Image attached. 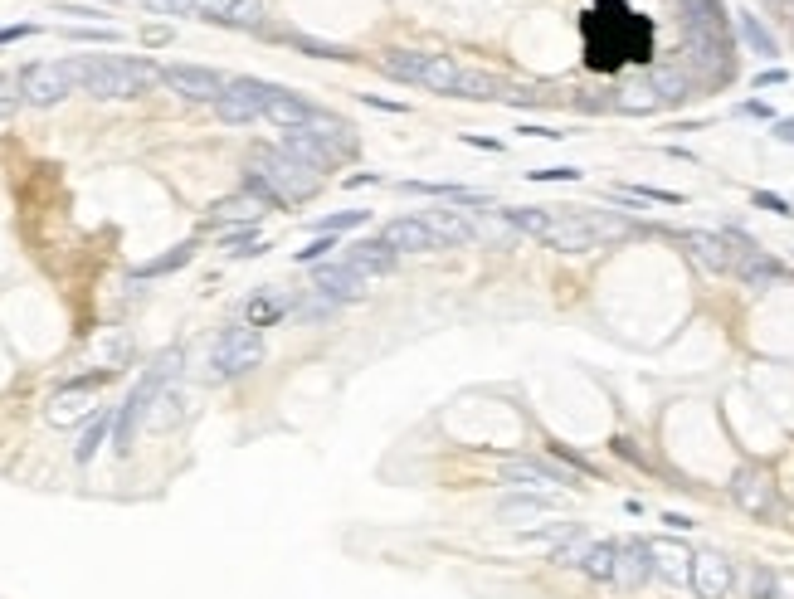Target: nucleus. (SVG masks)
Listing matches in <instances>:
<instances>
[{
  "label": "nucleus",
  "mask_w": 794,
  "mask_h": 599,
  "mask_svg": "<svg viewBox=\"0 0 794 599\" xmlns=\"http://www.w3.org/2000/svg\"><path fill=\"white\" fill-rule=\"evenodd\" d=\"M648 556H653V575H663L673 590H692V556H697V551H687L673 536H653V541H648Z\"/></svg>",
  "instance_id": "nucleus-15"
},
{
  "label": "nucleus",
  "mask_w": 794,
  "mask_h": 599,
  "mask_svg": "<svg viewBox=\"0 0 794 599\" xmlns=\"http://www.w3.org/2000/svg\"><path fill=\"white\" fill-rule=\"evenodd\" d=\"M152 405H156V410H147V424H152V429H171V424L181 419V395H176L171 385H166V390L156 395Z\"/></svg>",
  "instance_id": "nucleus-32"
},
{
  "label": "nucleus",
  "mask_w": 794,
  "mask_h": 599,
  "mask_svg": "<svg viewBox=\"0 0 794 599\" xmlns=\"http://www.w3.org/2000/svg\"><path fill=\"white\" fill-rule=\"evenodd\" d=\"M195 15L210 25H234V30H254L264 20V0H195Z\"/></svg>",
  "instance_id": "nucleus-17"
},
{
  "label": "nucleus",
  "mask_w": 794,
  "mask_h": 599,
  "mask_svg": "<svg viewBox=\"0 0 794 599\" xmlns=\"http://www.w3.org/2000/svg\"><path fill=\"white\" fill-rule=\"evenodd\" d=\"M152 15H195V0H142Z\"/></svg>",
  "instance_id": "nucleus-39"
},
{
  "label": "nucleus",
  "mask_w": 794,
  "mask_h": 599,
  "mask_svg": "<svg viewBox=\"0 0 794 599\" xmlns=\"http://www.w3.org/2000/svg\"><path fill=\"white\" fill-rule=\"evenodd\" d=\"M69 93H83V59H44L25 69V103L30 108H54Z\"/></svg>",
  "instance_id": "nucleus-7"
},
{
  "label": "nucleus",
  "mask_w": 794,
  "mask_h": 599,
  "mask_svg": "<svg viewBox=\"0 0 794 599\" xmlns=\"http://www.w3.org/2000/svg\"><path fill=\"white\" fill-rule=\"evenodd\" d=\"M152 83H161V69L152 59H117V54L83 59V93L88 98H142Z\"/></svg>",
  "instance_id": "nucleus-3"
},
{
  "label": "nucleus",
  "mask_w": 794,
  "mask_h": 599,
  "mask_svg": "<svg viewBox=\"0 0 794 599\" xmlns=\"http://www.w3.org/2000/svg\"><path fill=\"white\" fill-rule=\"evenodd\" d=\"M161 83L190 103H220L229 78H220L215 69H200V64H171V69H161Z\"/></svg>",
  "instance_id": "nucleus-11"
},
{
  "label": "nucleus",
  "mask_w": 794,
  "mask_h": 599,
  "mask_svg": "<svg viewBox=\"0 0 794 599\" xmlns=\"http://www.w3.org/2000/svg\"><path fill=\"white\" fill-rule=\"evenodd\" d=\"M736 590V565L721 551H697L692 556V595L697 599H731Z\"/></svg>",
  "instance_id": "nucleus-12"
},
{
  "label": "nucleus",
  "mask_w": 794,
  "mask_h": 599,
  "mask_svg": "<svg viewBox=\"0 0 794 599\" xmlns=\"http://www.w3.org/2000/svg\"><path fill=\"white\" fill-rule=\"evenodd\" d=\"M278 147L288 151L298 166H307V171H317V176H327L332 166H337V156H332V147L322 142V137H312V132H283V142Z\"/></svg>",
  "instance_id": "nucleus-20"
},
{
  "label": "nucleus",
  "mask_w": 794,
  "mask_h": 599,
  "mask_svg": "<svg viewBox=\"0 0 794 599\" xmlns=\"http://www.w3.org/2000/svg\"><path fill=\"white\" fill-rule=\"evenodd\" d=\"M268 98H273V83H264V78H229L215 113L225 122H259Z\"/></svg>",
  "instance_id": "nucleus-10"
},
{
  "label": "nucleus",
  "mask_w": 794,
  "mask_h": 599,
  "mask_svg": "<svg viewBox=\"0 0 794 599\" xmlns=\"http://www.w3.org/2000/svg\"><path fill=\"white\" fill-rule=\"evenodd\" d=\"M468 147H478V151H502L497 142H488V137H468Z\"/></svg>",
  "instance_id": "nucleus-49"
},
{
  "label": "nucleus",
  "mask_w": 794,
  "mask_h": 599,
  "mask_svg": "<svg viewBox=\"0 0 794 599\" xmlns=\"http://www.w3.org/2000/svg\"><path fill=\"white\" fill-rule=\"evenodd\" d=\"M195 259V244H176L171 254H161V259H147L137 268V278H161V273H176V268H186Z\"/></svg>",
  "instance_id": "nucleus-30"
},
{
  "label": "nucleus",
  "mask_w": 794,
  "mask_h": 599,
  "mask_svg": "<svg viewBox=\"0 0 794 599\" xmlns=\"http://www.w3.org/2000/svg\"><path fill=\"white\" fill-rule=\"evenodd\" d=\"M531 181H580L575 166H551V171H527Z\"/></svg>",
  "instance_id": "nucleus-41"
},
{
  "label": "nucleus",
  "mask_w": 794,
  "mask_h": 599,
  "mask_svg": "<svg viewBox=\"0 0 794 599\" xmlns=\"http://www.w3.org/2000/svg\"><path fill=\"white\" fill-rule=\"evenodd\" d=\"M25 103V74H0V122L20 113Z\"/></svg>",
  "instance_id": "nucleus-33"
},
{
  "label": "nucleus",
  "mask_w": 794,
  "mask_h": 599,
  "mask_svg": "<svg viewBox=\"0 0 794 599\" xmlns=\"http://www.w3.org/2000/svg\"><path fill=\"white\" fill-rule=\"evenodd\" d=\"M785 69H765V74H756V88H775V83H785Z\"/></svg>",
  "instance_id": "nucleus-44"
},
{
  "label": "nucleus",
  "mask_w": 794,
  "mask_h": 599,
  "mask_svg": "<svg viewBox=\"0 0 794 599\" xmlns=\"http://www.w3.org/2000/svg\"><path fill=\"white\" fill-rule=\"evenodd\" d=\"M380 69L400 83H415L424 93H458L463 83V64L454 54H410V49H395L380 59Z\"/></svg>",
  "instance_id": "nucleus-5"
},
{
  "label": "nucleus",
  "mask_w": 794,
  "mask_h": 599,
  "mask_svg": "<svg viewBox=\"0 0 794 599\" xmlns=\"http://www.w3.org/2000/svg\"><path fill=\"white\" fill-rule=\"evenodd\" d=\"M346 263H351V268H361L366 278H376V273H390V268H395V254H390L380 239H361V244H351V249H346Z\"/></svg>",
  "instance_id": "nucleus-24"
},
{
  "label": "nucleus",
  "mask_w": 794,
  "mask_h": 599,
  "mask_svg": "<svg viewBox=\"0 0 794 599\" xmlns=\"http://www.w3.org/2000/svg\"><path fill=\"white\" fill-rule=\"evenodd\" d=\"M580 35H585V64L600 69V74L619 69V64H648L653 69V25L629 0H595Z\"/></svg>",
  "instance_id": "nucleus-1"
},
{
  "label": "nucleus",
  "mask_w": 794,
  "mask_h": 599,
  "mask_svg": "<svg viewBox=\"0 0 794 599\" xmlns=\"http://www.w3.org/2000/svg\"><path fill=\"white\" fill-rule=\"evenodd\" d=\"M678 244H687V254L702 263V268H712V273H731V268H736V249H731L726 234H712V229H682Z\"/></svg>",
  "instance_id": "nucleus-16"
},
{
  "label": "nucleus",
  "mask_w": 794,
  "mask_h": 599,
  "mask_svg": "<svg viewBox=\"0 0 794 599\" xmlns=\"http://www.w3.org/2000/svg\"><path fill=\"white\" fill-rule=\"evenodd\" d=\"M366 273L361 268H351V263L341 259L332 263V268H317V293L327 302H356V298H366Z\"/></svg>",
  "instance_id": "nucleus-18"
},
{
  "label": "nucleus",
  "mask_w": 794,
  "mask_h": 599,
  "mask_svg": "<svg viewBox=\"0 0 794 599\" xmlns=\"http://www.w3.org/2000/svg\"><path fill=\"white\" fill-rule=\"evenodd\" d=\"M293 307H298V302L288 298V293H278V288H264V293H254V298L244 302V322L264 332V327H273V322H283V317H288Z\"/></svg>",
  "instance_id": "nucleus-23"
},
{
  "label": "nucleus",
  "mask_w": 794,
  "mask_h": 599,
  "mask_svg": "<svg viewBox=\"0 0 794 599\" xmlns=\"http://www.w3.org/2000/svg\"><path fill=\"white\" fill-rule=\"evenodd\" d=\"M585 551H590V536H585V531H575V536H566V541L551 551V561H556V565H575V570H580V565H585Z\"/></svg>",
  "instance_id": "nucleus-34"
},
{
  "label": "nucleus",
  "mask_w": 794,
  "mask_h": 599,
  "mask_svg": "<svg viewBox=\"0 0 794 599\" xmlns=\"http://www.w3.org/2000/svg\"><path fill=\"white\" fill-rule=\"evenodd\" d=\"M663 522L673 526V531H687V526H692V517H682V512H663Z\"/></svg>",
  "instance_id": "nucleus-48"
},
{
  "label": "nucleus",
  "mask_w": 794,
  "mask_h": 599,
  "mask_svg": "<svg viewBox=\"0 0 794 599\" xmlns=\"http://www.w3.org/2000/svg\"><path fill=\"white\" fill-rule=\"evenodd\" d=\"M653 580V556L643 536L614 541V590H643Z\"/></svg>",
  "instance_id": "nucleus-13"
},
{
  "label": "nucleus",
  "mask_w": 794,
  "mask_h": 599,
  "mask_svg": "<svg viewBox=\"0 0 794 599\" xmlns=\"http://www.w3.org/2000/svg\"><path fill=\"white\" fill-rule=\"evenodd\" d=\"M264 117L273 127H283V132H307V122L317 117V108L298 98V93H288V88H273V98L264 103Z\"/></svg>",
  "instance_id": "nucleus-19"
},
{
  "label": "nucleus",
  "mask_w": 794,
  "mask_h": 599,
  "mask_svg": "<svg viewBox=\"0 0 794 599\" xmlns=\"http://www.w3.org/2000/svg\"><path fill=\"white\" fill-rule=\"evenodd\" d=\"M244 171H249L244 186L259 190L273 210H278V205H303V200H312V195L322 190V176L298 166L283 147H254L249 161H244Z\"/></svg>",
  "instance_id": "nucleus-2"
},
{
  "label": "nucleus",
  "mask_w": 794,
  "mask_h": 599,
  "mask_svg": "<svg viewBox=\"0 0 794 599\" xmlns=\"http://www.w3.org/2000/svg\"><path fill=\"white\" fill-rule=\"evenodd\" d=\"M541 512H561V497L556 492H517V497H507L502 502V517L507 522H517V517H541Z\"/></svg>",
  "instance_id": "nucleus-26"
},
{
  "label": "nucleus",
  "mask_w": 794,
  "mask_h": 599,
  "mask_svg": "<svg viewBox=\"0 0 794 599\" xmlns=\"http://www.w3.org/2000/svg\"><path fill=\"white\" fill-rule=\"evenodd\" d=\"M419 220L444 239V249H454V244H468V239H473V225H468L458 210H424Z\"/></svg>",
  "instance_id": "nucleus-25"
},
{
  "label": "nucleus",
  "mask_w": 794,
  "mask_h": 599,
  "mask_svg": "<svg viewBox=\"0 0 794 599\" xmlns=\"http://www.w3.org/2000/svg\"><path fill=\"white\" fill-rule=\"evenodd\" d=\"M770 599H794V570H775V595Z\"/></svg>",
  "instance_id": "nucleus-42"
},
{
  "label": "nucleus",
  "mask_w": 794,
  "mask_h": 599,
  "mask_svg": "<svg viewBox=\"0 0 794 599\" xmlns=\"http://www.w3.org/2000/svg\"><path fill=\"white\" fill-rule=\"evenodd\" d=\"M775 142L794 147V117H780V122H775Z\"/></svg>",
  "instance_id": "nucleus-43"
},
{
  "label": "nucleus",
  "mask_w": 794,
  "mask_h": 599,
  "mask_svg": "<svg viewBox=\"0 0 794 599\" xmlns=\"http://www.w3.org/2000/svg\"><path fill=\"white\" fill-rule=\"evenodd\" d=\"M731 502H736L746 517H775V512H780V487L770 478V468L741 463L736 478H731Z\"/></svg>",
  "instance_id": "nucleus-8"
},
{
  "label": "nucleus",
  "mask_w": 794,
  "mask_h": 599,
  "mask_svg": "<svg viewBox=\"0 0 794 599\" xmlns=\"http://www.w3.org/2000/svg\"><path fill=\"white\" fill-rule=\"evenodd\" d=\"M361 225H366V210H341V215H327V220H317L312 229H317V234H337V239H341L346 229H361Z\"/></svg>",
  "instance_id": "nucleus-35"
},
{
  "label": "nucleus",
  "mask_w": 794,
  "mask_h": 599,
  "mask_svg": "<svg viewBox=\"0 0 794 599\" xmlns=\"http://www.w3.org/2000/svg\"><path fill=\"white\" fill-rule=\"evenodd\" d=\"M731 595L770 599V595H775V570H770V565H741V570H736V590H731Z\"/></svg>",
  "instance_id": "nucleus-27"
},
{
  "label": "nucleus",
  "mask_w": 794,
  "mask_h": 599,
  "mask_svg": "<svg viewBox=\"0 0 794 599\" xmlns=\"http://www.w3.org/2000/svg\"><path fill=\"white\" fill-rule=\"evenodd\" d=\"M264 210H273V205H268L259 190L244 186L239 195H225V200H215V205H210V220H215V225H249V220H259Z\"/></svg>",
  "instance_id": "nucleus-21"
},
{
  "label": "nucleus",
  "mask_w": 794,
  "mask_h": 599,
  "mask_svg": "<svg viewBox=\"0 0 794 599\" xmlns=\"http://www.w3.org/2000/svg\"><path fill=\"white\" fill-rule=\"evenodd\" d=\"M751 205H756V210H770V215H785V220L794 215L790 200H785V195H770V190H756V195H751Z\"/></svg>",
  "instance_id": "nucleus-38"
},
{
  "label": "nucleus",
  "mask_w": 794,
  "mask_h": 599,
  "mask_svg": "<svg viewBox=\"0 0 794 599\" xmlns=\"http://www.w3.org/2000/svg\"><path fill=\"white\" fill-rule=\"evenodd\" d=\"M69 39H74V44H117V30H69Z\"/></svg>",
  "instance_id": "nucleus-40"
},
{
  "label": "nucleus",
  "mask_w": 794,
  "mask_h": 599,
  "mask_svg": "<svg viewBox=\"0 0 794 599\" xmlns=\"http://www.w3.org/2000/svg\"><path fill=\"white\" fill-rule=\"evenodd\" d=\"M346 186L361 190V186H380V176H371V171H361V176H346Z\"/></svg>",
  "instance_id": "nucleus-47"
},
{
  "label": "nucleus",
  "mask_w": 794,
  "mask_h": 599,
  "mask_svg": "<svg viewBox=\"0 0 794 599\" xmlns=\"http://www.w3.org/2000/svg\"><path fill=\"white\" fill-rule=\"evenodd\" d=\"M264 332L249 327V322H234L229 332L215 337L210 346V380H234V375H249L254 366H264Z\"/></svg>",
  "instance_id": "nucleus-6"
},
{
  "label": "nucleus",
  "mask_w": 794,
  "mask_h": 599,
  "mask_svg": "<svg viewBox=\"0 0 794 599\" xmlns=\"http://www.w3.org/2000/svg\"><path fill=\"white\" fill-rule=\"evenodd\" d=\"M741 39H746V44L756 49L760 59H775V54H780V44H775V35H770V30L760 25L756 15H741Z\"/></svg>",
  "instance_id": "nucleus-31"
},
{
  "label": "nucleus",
  "mask_w": 794,
  "mask_h": 599,
  "mask_svg": "<svg viewBox=\"0 0 794 599\" xmlns=\"http://www.w3.org/2000/svg\"><path fill=\"white\" fill-rule=\"evenodd\" d=\"M380 244H385L390 254H434V249H444V239H439L434 229L424 225L419 215L390 220V225L380 229Z\"/></svg>",
  "instance_id": "nucleus-14"
},
{
  "label": "nucleus",
  "mask_w": 794,
  "mask_h": 599,
  "mask_svg": "<svg viewBox=\"0 0 794 599\" xmlns=\"http://www.w3.org/2000/svg\"><path fill=\"white\" fill-rule=\"evenodd\" d=\"M741 113H746V117H770V108H765V103H746Z\"/></svg>",
  "instance_id": "nucleus-50"
},
{
  "label": "nucleus",
  "mask_w": 794,
  "mask_h": 599,
  "mask_svg": "<svg viewBox=\"0 0 794 599\" xmlns=\"http://www.w3.org/2000/svg\"><path fill=\"white\" fill-rule=\"evenodd\" d=\"M332 249H341V239H337V234H317V239H312L307 249H298V263H317V259H327Z\"/></svg>",
  "instance_id": "nucleus-37"
},
{
  "label": "nucleus",
  "mask_w": 794,
  "mask_h": 599,
  "mask_svg": "<svg viewBox=\"0 0 794 599\" xmlns=\"http://www.w3.org/2000/svg\"><path fill=\"white\" fill-rule=\"evenodd\" d=\"M492 483L507 487H566L575 483V473L546 463V458H497L492 463Z\"/></svg>",
  "instance_id": "nucleus-9"
},
{
  "label": "nucleus",
  "mask_w": 794,
  "mask_h": 599,
  "mask_svg": "<svg viewBox=\"0 0 794 599\" xmlns=\"http://www.w3.org/2000/svg\"><path fill=\"white\" fill-rule=\"evenodd\" d=\"M83 414H93V390H83V385H74V380L44 405V419L59 424V429H64V424H78Z\"/></svg>",
  "instance_id": "nucleus-22"
},
{
  "label": "nucleus",
  "mask_w": 794,
  "mask_h": 599,
  "mask_svg": "<svg viewBox=\"0 0 794 599\" xmlns=\"http://www.w3.org/2000/svg\"><path fill=\"white\" fill-rule=\"evenodd\" d=\"M609 449L619 453V458H624V463H634V468H643V473H658V463H653V458H648V453H643L639 444H634V439H614V444H609Z\"/></svg>",
  "instance_id": "nucleus-36"
},
{
  "label": "nucleus",
  "mask_w": 794,
  "mask_h": 599,
  "mask_svg": "<svg viewBox=\"0 0 794 599\" xmlns=\"http://www.w3.org/2000/svg\"><path fill=\"white\" fill-rule=\"evenodd\" d=\"M142 39H147V44H171V30H166V25H152V30H142Z\"/></svg>",
  "instance_id": "nucleus-45"
},
{
  "label": "nucleus",
  "mask_w": 794,
  "mask_h": 599,
  "mask_svg": "<svg viewBox=\"0 0 794 599\" xmlns=\"http://www.w3.org/2000/svg\"><path fill=\"white\" fill-rule=\"evenodd\" d=\"M580 570H585L590 580H600V585H614V541H590Z\"/></svg>",
  "instance_id": "nucleus-29"
},
{
  "label": "nucleus",
  "mask_w": 794,
  "mask_h": 599,
  "mask_svg": "<svg viewBox=\"0 0 794 599\" xmlns=\"http://www.w3.org/2000/svg\"><path fill=\"white\" fill-rule=\"evenodd\" d=\"M117 429V414L113 410H103V414H93V424L83 429V439H78V449H74V458L78 463H93V453L108 444V434Z\"/></svg>",
  "instance_id": "nucleus-28"
},
{
  "label": "nucleus",
  "mask_w": 794,
  "mask_h": 599,
  "mask_svg": "<svg viewBox=\"0 0 794 599\" xmlns=\"http://www.w3.org/2000/svg\"><path fill=\"white\" fill-rule=\"evenodd\" d=\"M35 35V25H10V30H0V44H10V39H30Z\"/></svg>",
  "instance_id": "nucleus-46"
},
{
  "label": "nucleus",
  "mask_w": 794,
  "mask_h": 599,
  "mask_svg": "<svg viewBox=\"0 0 794 599\" xmlns=\"http://www.w3.org/2000/svg\"><path fill=\"white\" fill-rule=\"evenodd\" d=\"M181 361H186V351H181V346H171V351H161L152 366H147V375L137 380V390H132V395H127V405L117 410V453H132V439H137L142 419H147V410H152V400L171 385V375L181 371Z\"/></svg>",
  "instance_id": "nucleus-4"
}]
</instances>
